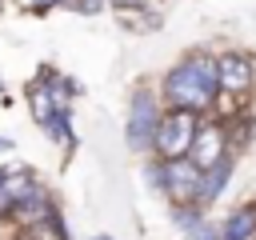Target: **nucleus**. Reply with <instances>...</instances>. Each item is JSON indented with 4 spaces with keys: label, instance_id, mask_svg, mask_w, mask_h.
<instances>
[{
    "label": "nucleus",
    "instance_id": "2",
    "mask_svg": "<svg viewBox=\"0 0 256 240\" xmlns=\"http://www.w3.org/2000/svg\"><path fill=\"white\" fill-rule=\"evenodd\" d=\"M160 116H164L160 88H152V84H136L132 96H128V120H124V140H128L132 152H140V156L152 152Z\"/></svg>",
    "mask_w": 256,
    "mask_h": 240
},
{
    "label": "nucleus",
    "instance_id": "12",
    "mask_svg": "<svg viewBox=\"0 0 256 240\" xmlns=\"http://www.w3.org/2000/svg\"><path fill=\"white\" fill-rule=\"evenodd\" d=\"M68 8L72 12H84V16H96V12L108 8V0H68Z\"/></svg>",
    "mask_w": 256,
    "mask_h": 240
},
{
    "label": "nucleus",
    "instance_id": "5",
    "mask_svg": "<svg viewBox=\"0 0 256 240\" xmlns=\"http://www.w3.org/2000/svg\"><path fill=\"white\" fill-rule=\"evenodd\" d=\"M228 148H232V140H228V124H224V116H204L188 156H192V164L208 168V164H216Z\"/></svg>",
    "mask_w": 256,
    "mask_h": 240
},
{
    "label": "nucleus",
    "instance_id": "11",
    "mask_svg": "<svg viewBox=\"0 0 256 240\" xmlns=\"http://www.w3.org/2000/svg\"><path fill=\"white\" fill-rule=\"evenodd\" d=\"M144 180H148V188L164 192V188H168V160L156 156V152H148V160H144Z\"/></svg>",
    "mask_w": 256,
    "mask_h": 240
},
{
    "label": "nucleus",
    "instance_id": "6",
    "mask_svg": "<svg viewBox=\"0 0 256 240\" xmlns=\"http://www.w3.org/2000/svg\"><path fill=\"white\" fill-rule=\"evenodd\" d=\"M200 176H204V168H200V164H192V156L168 160V188H164V196H168L172 204H196Z\"/></svg>",
    "mask_w": 256,
    "mask_h": 240
},
{
    "label": "nucleus",
    "instance_id": "16",
    "mask_svg": "<svg viewBox=\"0 0 256 240\" xmlns=\"http://www.w3.org/2000/svg\"><path fill=\"white\" fill-rule=\"evenodd\" d=\"M92 240H112V236H92Z\"/></svg>",
    "mask_w": 256,
    "mask_h": 240
},
{
    "label": "nucleus",
    "instance_id": "14",
    "mask_svg": "<svg viewBox=\"0 0 256 240\" xmlns=\"http://www.w3.org/2000/svg\"><path fill=\"white\" fill-rule=\"evenodd\" d=\"M116 12H132V8H148V0H108Z\"/></svg>",
    "mask_w": 256,
    "mask_h": 240
},
{
    "label": "nucleus",
    "instance_id": "9",
    "mask_svg": "<svg viewBox=\"0 0 256 240\" xmlns=\"http://www.w3.org/2000/svg\"><path fill=\"white\" fill-rule=\"evenodd\" d=\"M28 104H32V116H36V124H40V128L60 112V104H56V96L48 92V84H44V80L28 84Z\"/></svg>",
    "mask_w": 256,
    "mask_h": 240
},
{
    "label": "nucleus",
    "instance_id": "8",
    "mask_svg": "<svg viewBox=\"0 0 256 240\" xmlns=\"http://www.w3.org/2000/svg\"><path fill=\"white\" fill-rule=\"evenodd\" d=\"M220 240H256V200L232 208L220 220Z\"/></svg>",
    "mask_w": 256,
    "mask_h": 240
},
{
    "label": "nucleus",
    "instance_id": "10",
    "mask_svg": "<svg viewBox=\"0 0 256 240\" xmlns=\"http://www.w3.org/2000/svg\"><path fill=\"white\" fill-rule=\"evenodd\" d=\"M204 220H208V208H200V204H172V224H176L184 236H192Z\"/></svg>",
    "mask_w": 256,
    "mask_h": 240
},
{
    "label": "nucleus",
    "instance_id": "3",
    "mask_svg": "<svg viewBox=\"0 0 256 240\" xmlns=\"http://www.w3.org/2000/svg\"><path fill=\"white\" fill-rule=\"evenodd\" d=\"M200 120H204V116H196V112L164 108L152 152L164 156V160H180V156H188V152H192V140H196V132H200Z\"/></svg>",
    "mask_w": 256,
    "mask_h": 240
},
{
    "label": "nucleus",
    "instance_id": "13",
    "mask_svg": "<svg viewBox=\"0 0 256 240\" xmlns=\"http://www.w3.org/2000/svg\"><path fill=\"white\" fill-rule=\"evenodd\" d=\"M188 240H220V220H204Z\"/></svg>",
    "mask_w": 256,
    "mask_h": 240
},
{
    "label": "nucleus",
    "instance_id": "1",
    "mask_svg": "<svg viewBox=\"0 0 256 240\" xmlns=\"http://www.w3.org/2000/svg\"><path fill=\"white\" fill-rule=\"evenodd\" d=\"M156 88H160L164 108H184V112H196V116H212L220 108V100H224L220 72H216V52H208V48L184 52L160 76Z\"/></svg>",
    "mask_w": 256,
    "mask_h": 240
},
{
    "label": "nucleus",
    "instance_id": "7",
    "mask_svg": "<svg viewBox=\"0 0 256 240\" xmlns=\"http://www.w3.org/2000/svg\"><path fill=\"white\" fill-rule=\"evenodd\" d=\"M236 160H240V152L228 148L216 164L204 168V176H200V192H196V204H200V208H212V204L224 196V188H228L232 176H236Z\"/></svg>",
    "mask_w": 256,
    "mask_h": 240
},
{
    "label": "nucleus",
    "instance_id": "15",
    "mask_svg": "<svg viewBox=\"0 0 256 240\" xmlns=\"http://www.w3.org/2000/svg\"><path fill=\"white\" fill-rule=\"evenodd\" d=\"M8 148H12V140H4V136H0V152H8Z\"/></svg>",
    "mask_w": 256,
    "mask_h": 240
},
{
    "label": "nucleus",
    "instance_id": "4",
    "mask_svg": "<svg viewBox=\"0 0 256 240\" xmlns=\"http://www.w3.org/2000/svg\"><path fill=\"white\" fill-rule=\"evenodd\" d=\"M216 72H220V92L232 104H244L256 92V60L244 48H220L216 52Z\"/></svg>",
    "mask_w": 256,
    "mask_h": 240
}]
</instances>
